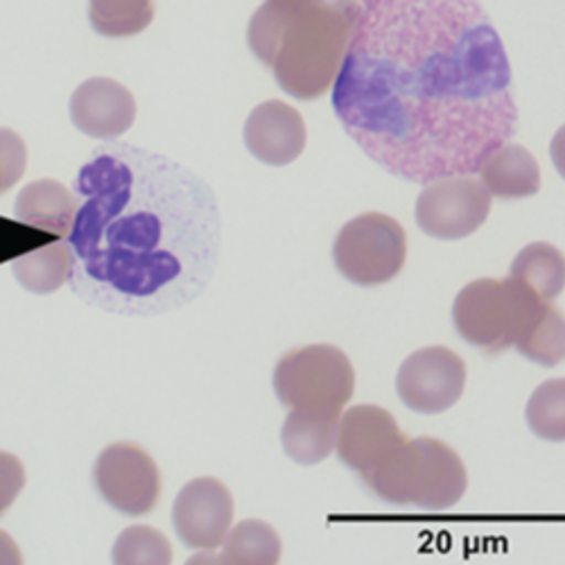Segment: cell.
I'll list each match as a JSON object with an SVG mask.
<instances>
[{
	"instance_id": "cell-1",
	"label": "cell",
	"mask_w": 565,
	"mask_h": 565,
	"mask_svg": "<svg viewBox=\"0 0 565 565\" xmlns=\"http://www.w3.org/2000/svg\"><path fill=\"white\" fill-rule=\"evenodd\" d=\"M333 109L369 159L416 183L476 174L518 129L507 51L478 0H362Z\"/></svg>"
},
{
	"instance_id": "cell-2",
	"label": "cell",
	"mask_w": 565,
	"mask_h": 565,
	"mask_svg": "<svg viewBox=\"0 0 565 565\" xmlns=\"http://www.w3.org/2000/svg\"><path fill=\"white\" fill-rule=\"evenodd\" d=\"M77 193V295L107 310L150 315L202 292L217 249V213L198 179L163 159L118 150L79 172Z\"/></svg>"
},
{
	"instance_id": "cell-3",
	"label": "cell",
	"mask_w": 565,
	"mask_h": 565,
	"mask_svg": "<svg viewBox=\"0 0 565 565\" xmlns=\"http://www.w3.org/2000/svg\"><path fill=\"white\" fill-rule=\"evenodd\" d=\"M358 19V0H265L247 41L282 90L317 100L333 88Z\"/></svg>"
},
{
	"instance_id": "cell-4",
	"label": "cell",
	"mask_w": 565,
	"mask_h": 565,
	"mask_svg": "<svg viewBox=\"0 0 565 565\" xmlns=\"http://www.w3.org/2000/svg\"><path fill=\"white\" fill-rule=\"evenodd\" d=\"M364 484L394 507L444 511L466 491V468L459 455L439 439H405Z\"/></svg>"
},
{
	"instance_id": "cell-5",
	"label": "cell",
	"mask_w": 565,
	"mask_h": 565,
	"mask_svg": "<svg viewBox=\"0 0 565 565\" xmlns=\"http://www.w3.org/2000/svg\"><path fill=\"white\" fill-rule=\"evenodd\" d=\"M543 301L515 278H480L468 282L452 306L457 333L489 355L515 347L541 312Z\"/></svg>"
},
{
	"instance_id": "cell-6",
	"label": "cell",
	"mask_w": 565,
	"mask_h": 565,
	"mask_svg": "<svg viewBox=\"0 0 565 565\" xmlns=\"http://www.w3.org/2000/svg\"><path fill=\"white\" fill-rule=\"evenodd\" d=\"M353 387L351 360L331 344L295 349L280 358L274 371L278 401L295 412H342L353 396Z\"/></svg>"
},
{
	"instance_id": "cell-7",
	"label": "cell",
	"mask_w": 565,
	"mask_h": 565,
	"mask_svg": "<svg viewBox=\"0 0 565 565\" xmlns=\"http://www.w3.org/2000/svg\"><path fill=\"white\" fill-rule=\"evenodd\" d=\"M407 238L403 226L383 213H364L342 226L333 258L344 278L373 288L396 278L405 265Z\"/></svg>"
},
{
	"instance_id": "cell-8",
	"label": "cell",
	"mask_w": 565,
	"mask_h": 565,
	"mask_svg": "<svg viewBox=\"0 0 565 565\" xmlns=\"http://www.w3.org/2000/svg\"><path fill=\"white\" fill-rule=\"evenodd\" d=\"M416 224L437 241H461L491 213V195L473 174H452L426 183L416 200Z\"/></svg>"
},
{
	"instance_id": "cell-9",
	"label": "cell",
	"mask_w": 565,
	"mask_h": 565,
	"mask_svg": "<svg viewBox=\"0 0 565 565\" xmlns=\"http://www.w3.org/2000/svg\"><path fill=\"white\" fill-rule=\"evenodd\" d=\"M100 495L125 515H146L161 498V473L154 459L136 444L105 448L93 468Z\"/></svg>"
},
{
	"instance_id": "cell-10",
	"label": "cell",
	"mask_w": 565,
	"mask_h": 565,
	"mask_svg": "<svg viewBox=\"0 0 565 565\" xmlns=\"http://www.w3.org/2000/svg\"><path fill=\"white\" fill-rule=\"evenodd\" d=\"M466 364L446 347H428L412 353L398 369L396 390L401 401L418 414H441L463 394Z\"/></svg>"
},
{
	"instance_id": "cell-11",
	"label": "cell",
	"mask_w": 565,
	"mask_h": 565,
	"mask_svg": "<svg viewBox=\"0 0 565 565\" xmlns=\"http://www.w3.org/2000/svg\"><path fill=\"white\" fill-rule=\"evenodd\" d=\"M172 523L177 536L188 547L204 552L222 547L233 525V498L228 489L213 478L188 482L174 500Z\"/></svg>"
},
{
	"instance_id": "cell-12",
	"label": "cell",
	"mask_w": 565,
	"mask_h": 565,
	"mask_svg": "<svg viewBox=\"0 0 565 565\" xmlns=\"http://www.w3.org/2000/svg\"><path fill=\"white\" fill-rule=\"evenodd\" d=\"M407 437L398 430L394 416L375 405L351 407L340 416L335 452L366 480Z\"/></svg>"
},
{
	"instance_id": "cell-13",
	"label": "cell",
	"mask_w": 565,
	"mask_h": 565,
	"mask_svg": "<svg viewBox=\"0 0 565 565\" xmlns=\"http://www.w3.org/2000/svg\"><path fill=\"white\" fill-rule=\"evenodd\" d=\"M134 118L131 90L107 77L86 79L71 98V120L90 138H118L134 125Z\"/></svg>"
},
{
	"instance_id": "cell-14",
	"label": "cell",
	"mask_w": 565,
	"mask_h": 565,
	"mask_svg": "<svg viewBox=\"0 0 565 565\" xmlns=\"http://www.w3.org/2000/svg\"><path fill=\"white\" fill-rule=\"evenodd\" d=\"M306 122L297 109L280 100L256 107L245 122L247 150L267 166H288L306 148Z\"/></svg>"
},
{
	"instance_id": "cell-15",
	"label": "cell",
	"mask_w": 565,
	"mask_h": 565,
	"mask_svg": "<svg viewBox=\"0 0 565 565\" xmlns=\"http://www.w3.org/2000/svg\"><path fill=\"white\" fill-rule=\"evenodd\" d=\"M77 215V202L68 188L53 179L28 183L17 198L14 217L19 224L68 238Z\"/></svg>"
},
{
	"instance_id": "cell-16",
	"label": "cell",
	"mask_w": 565,
	"mask_h": 565,
	"mask_svg": "<svg viewBox=\"0 0 565 565\" xmlns=\"http://www.w3.org/2000/svg\"><path fill=\"white\" fill-rule=\"evenodd\" d=\"M480 183L491 198L525 200L541 191V170L523 146H500L478 168Z\"/></svg>"
},
{
	"instance_id": "cell-17",
	"label": "cell",
	"mask_w": 565,
	"mask_h": 565,
	"mask_svg": "<svg viewBox=\"0 0 565 565\" xmlns=\"http://www.w3.org/2000/svg\"><path fill=\"white\" fill-rule=\"evenodd\" d=\"M340 412H290L282 423L280 441L286 455L297 463L312 466L331 457L335 450V437L340 426Z\"/></svg>"
},
{
	"instance_id": "cell-18",
	"label": "cell",
	"mask_w": 565,
	"mask_h": 565,
	"mask_svg": "<svg viewBox=\"0 0 565 565\" xmlns=\"http://www.w3.org/2000/svg\"><path fill=\"white\" fill-rule=\"evenodd\" d=\"M75 269L71 245L53 241L39 245L14 263V278L32 295L57 292Z\"/></svg>"
},
{
	"instance_id": "cell-19",
	"label": "cell",
	"mask_w": 565,
	"mask_h": 565,
	"mask_svg": "<svg viewBox=\"0 0 565 565\" xmlns=\"http://www.w3.org/2000/svg\"><path fill=\"white\" fill-rule=\"evenodd\" d=\"M509 276L521 280L543 303H552L565 288L563 254L547 243H534L515 256Z\"/></svg>"
},
{
	"instance_id": "cell-20",
	"label": "cell",
	"mask_w": 565,
	"mask_h": 565,
	"mask_svg": "<svg viewBox=\"0 0 565 565\" xmlns=\"http://www.w3.org/2000/svg\"><path fill=\"white\" fill-rule=\"evenodd\" d=\"M224 563L233 565H274L280 558V539L263 521H245L228 530L224 539Z\"/></svg>"
},
{
	"instance_id": "cell-21",
	"label": "cell",
	"mask_w": 565,
	"mask_h": 565,
	"mask_svg": "<svg viewBox=\"0 0 565 565\" xmlns=\"http://www.w3.org/2000/svg\"><path fill=\"white\" fill-rule=\"evenodd\" d=\"M90 25L98 34L122 39L143 32L154 19L152 0H88Z\"/></svg>"
},
{
	"instance_id": "cell-22",
	"label": "cell",
	"mask_w": 565,
	"mask_h": 565,
	"mask_svg": "<svg viewBox=\"0 0 565 565\" xmlns=\"http://www.w3.org/2000/svg\"><path fill=\"white\" fill-rule=\"evenodd\" d=\"M515 349L527 360L541 366H556L565 358V321L552 306L543 303L536 319L527 326L525 335L515 342Z\"/></svg>"
},
{
	"instance_id": "cell-23",
	"label": "cell",
	"mask_w": 565,
	"mask_h": 565,
	"mask_svg": "<svg viewBox=\"0 0 565 565\" xmlns=\"http://www.w3.org/2000/svg\"><path fill=\"white\" fill-rule=\"evenodd\" d=\"M525 418L532 433L547 441L565 439V381L543 383L525 407Z\"/></svg>"
},
{
	"instance_id": "cell-24",
	"label": "cell",
	"mask_w": 565,
	"mask_h": 565,
	"mask_svg": "<svg viewBox=\"0 0 565 565\" xmlns=\"http://www.w3.org/2000/svg\"><path fill=\"white\" fill-rule=\"evenodd\" d=\"M111 556L118 565H168L172 561V547L161 532L134 525L118 536Z\"/></svg>"
},
{
	"instance_id": "cell-25",
	"label": "cell",
	"mask_w": 565,
	"mask_h": 565,
	"mask_svg": "<svg viewBox=\"0 0 565 565\" xmlns=\"http://www.w3.org/2000/svg\"><path fill=\"white\" fill-rule=\"evenodd\" d=\"M28 163V150L23 138L12 129L0 127V195L23 177Z\"/></svg>"
},
{
	"instance_id": "cell-26",
	"label": "cell",
	"mask_w": 565,
	"mask_h": 565,
	"mask_svg": "<svg viewBox=\"0 0 565 565\" xmlns=\"http://www.w3.org/2000/svg\"><path fill=\"white\" fill-rule=\"evenodd\" d=\"M25 487L23 463L10 455L0 452V515H3Z\"/></svg>"
},
{
	"instance_id": "cell-27",
	"label": "cell",
	"mask_w": 565,
	"mask_h": 565,
	"mask_svg": "<svg viewBox=\"0 0 565 565\" xmlns=\"http://www.w3.org/2000/svg\"><path fill=\"white\" fill-rule=\"evenodd\" d=\"M0 563H21V552L6 532H0Z\"/></svg>"
}]
</instances>
